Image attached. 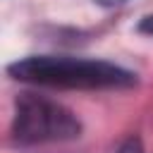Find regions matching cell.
Masks as SVG:
<instances>
[{
    "mask_svg": "<svg viewBox=\"0 0 153 153\" xmlns=\"http://www.w3.org/2000/svg\"><path fill=\"white\" fill-rule=\"evenodd\" d=\"M93 2H98L100 7H120V5H124L129 0H93Z\"/></svg>",
    "mask_w": 153,
    "mask_h": 153,
    "instance_id": "5",
    "label": "cell"
},
{
    "mask_svg": "<svg viewBox=\"0 0 153 153\" xmlns=\"http://www.w3.org/2000/svg\"><path fill=\"white\" fill-rule=\"evenodd\" d=\"M81 134L79 117L57 100L36 96V93H19L14 100V117H12V136L24 146L36 143H60L72 141Z\"/></svg>",
    "mask_w": 153,
    "mask_h": 153,
    "instance_id": "2",
    "label": "cell"
},
{
    "mask_svg": "<svg viewBox=\"0 0 153 153\" xmlns=\"http://www.w3.org/2000/svg\"><path fill=\"white\" fill-rule=\"evenodd\" d=\"M115 153H143V151H141V141H139V139H127Z\"/></svg>",
    "mask_w": 153,
    "mask_h": 153,
    "instance_id": "3",
    "label": "cell"
},
{
    "mask_svg": "<svg viewBox=\"0 0 153 153\" xmlns=\"http://www.w3.org/2000/svg\"><path fill=\"white\" fill-rule=\"evenodd\" d=\"M139 31H141V33H151V36H153V14H148V17H143V19L139 22Z\"/></svg>",
    "mask_w": 153,
    "mask_h": 153,
    "instance_id": "4",
    "label": "cell"
},
{
    "mask_svg": "<svg viewBox=\"0 0 153 153\" xmlns=\"http://www.w3.org/2000/svg\"><path fill=\"white\" fill-rule=\"evenodd\" d=\"M7 72L17 81L53 88L96 91V88H129L136 84V74L120 65L67 55H31L12 62Z\"/></svg>",
    "mask_w": 153,
    "mask_h": 153,
    "instance_id": "1",
    "label": "cell"
}]
</instances>
